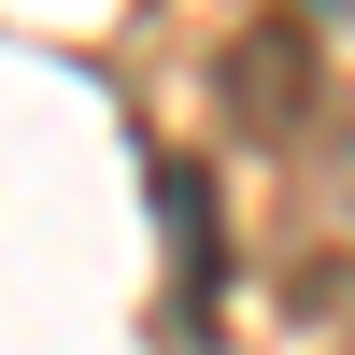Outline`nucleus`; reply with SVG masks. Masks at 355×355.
I'll return each instance as SVG.
<instances>
[{"mask_svg": "<svg viewBox=\"0 0 355 355\" xmlns=\"http://www.w3.org/2000/svg\"><path fill=\"white\" fill-rule=\"evenodd\" d=\"M157 199H171V299H214V284H227V242H214V199H199V171L185 157H157Z\"/></svg>", "mask_w": 355, "mask_h": 355, "instance_id": "obj_2", "label": "nucleus"}, {"mask_svg": "<svg viewBox=\"0 0 355 355\" xmlns=\"http://www.w3.org/2000/svg\"><path fill=\"white\" fill-rule=\"evenodd\" d=\"M214 100L242 142H299L313 100H327V71H313V28H242V43L214 57Z\"/></svg>", "mask_w": 355, "mask_h": 355, "instance_id": "obj_1", "label": "nucleus"}]
</instances>
